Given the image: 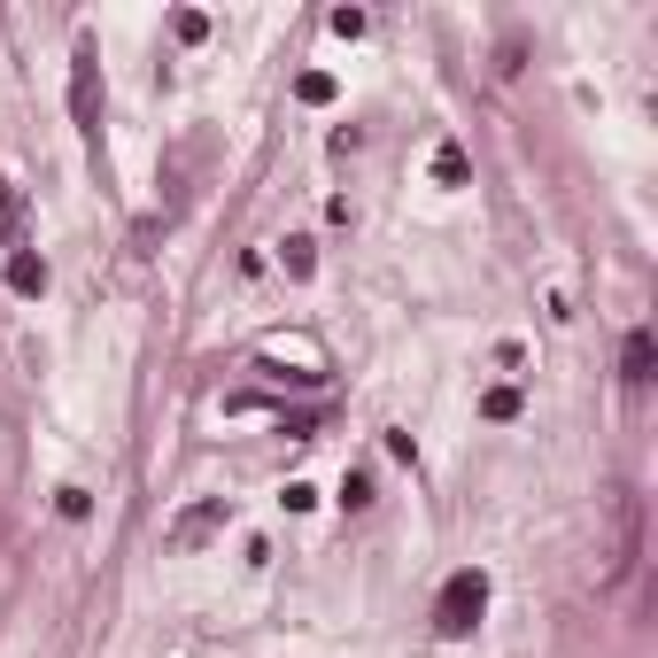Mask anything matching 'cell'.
<instances>
[{"instance_id": "cell-1", "label": "cell", "mask_w": 658, "mask_h": 658, "mask_svg": "<svg viewBox=\"0 0 658 658\" xmlns=\"http://www.w3.org/2000/svg\"><path fill=\"white\" fill-rule=\"evenodd\" d=\"M480 612H488V573L465 565V573H450L442 597H434V635H442V643H465V635L480 627Z\"/></svg>"}, {"instance_id": "cell-7", "label": "cell", "mask_w": 658, "mask_h": 658, "mask_svg": "<svg viewBox=\"0 0 658 658\" xmlns=\"http://www.w3.org/2000/svg\"><path fill=\"white\" fill-rule=\"evenodd\" d=\"M9 287H16V295H47V264H39L32 249H24V256H9Z\"/></svg>"}, {"instance_id": "cell-9", "label": "cell", "mask_w": 658, "mask_h": 658, "mask_svg": "<svg viewBox=\"0 0 658 658\" xmlns=\"http://www.w3.org/2000/svg\"><path fill=\"white\" fill-rule=\"evenodd\" d=\"M334 94H342V86H334V77H325V70H302V77H295V101H310V109H325Z\"/></svg>"}, {"instance_id": "cell-6", "label": "cell", "mask_w": 658, "mask_h": 658, "mask_svg": "<svg viewBox=\"0 0 658 658\" xmlns=\"http://www.w3.org/2000/svg\"><path fill=\"white\" fill-rule=\"evenodd\" d=\"M519 410H527V395H519V387H488V395H480V419H497V427H512Z\"/></svg>"}, {"instance_id": "cell-2", "label": "cell", "mask_w": 658, "mask_h": 658, "mask_svg": "<svg viewBox=\"0 0 658 658\" xmlns=\"http://www.w3.org/2000/svg\"><path fill=\"white\" fill-rule=\"evenodd\" d=\"M605 582H620V573L635 565V542H643V504H635V488H605Z\"/></svg>"}, {"instance_id": "cell-15", "label": "cell", "mask_w": 658, "mask_h": 658, "mask_svg": "<svg viewBox=\"0 0 658 658\" xmlns=\"http://www.w3.org/2000/svg\"><path fill=\"white\" fill-rule=\"evenodd\" d=\"M279 504H287V512H310V504H318V488H310V480H287V497H279Z\"/></svg>"}, {"instance_id": "cell-3", "label": "cell", "mask_w": 658, "mask_h": 658, "mask_svg": "<svg viewBox=\"0 0 658 658\" xmlns=\"http://www.w3.org/2000/svg\"><path fill=\"white\" fill-rule=\"evenodd\" d=\"M70 117H77L86 140H101V62H94L86 39H77V55H70Z\"/></svg>"}, {"instance_id": "cell-12", "label": "cell", "mask_w": 658, "mask_h": 658, "mask_svg": "<svg viewBox=\"0 0 658 658\" xmlns=\"http://www.w3.org/2000/svg\"><path fill=\"white\" fill-rule=\"evenodd\" d=\"M55 512H62V519H86V512H94V497H86V488H62Z\"/></svg>"}, {"instance_id": "cell-11", "label": "cell", "mask_w": 658, "mask_h": 658, "mask_svg": "<svg viewBox=\"0 0 658 658\" xmlns=\"http://www.w3.org/2000/svg\"><path fill=\"white\" fill-rule=\"evenodd\" d=\"M171 32H179L187 47H202V39H210V16H202V9H179V16H171Z\"/></svg>"}, {"instance_id": "cell-5", "label": "cell", "mask_w": 658, "mask_h": 658, "mask_svg": "<svg viewBox=\"0 0 658 658\" xmlns=\"http://www.w3.org/2000/svg\"><path fill=\"white\" fill-rule=\"evenodd\" d=\"M650 364H658V342H650V325H635V334L620 342V380L627 387H650Z\"/></svg>"}, {"instance_id": "cell-13", "label": "cell", "mask_w": 658, "mask_h": 658, "mask_svg": "<svg viewBox=\"0 0 658 658\" xmlns=\"http://www.w3.org/2000/svg\"><path fill=\"white\" fill-rule=\"evenodd\" d=\"M342 504H349V512H364V504H372V480H364V472H349V480H342Z\"/></svg>"}, {"instance_id": "cell-14", "label": "cell", "mask_w": 658, "mask_h": 658, "mask_svg": "<svg viewBox=\"0 0 658 658\" xmlns=\"http://www.w3.org/2000/svg\"><path fill=\"white\" fill-rule=\"evenodd\" d=\"M364 24H372L364 9H334V32H342V39H364Z\"/></svg>"}, {"instance_id": "cell-10", "label": "cell", "mask_w": 658, "mask_h": 658, "mask_svg": "<svg viewBox=\"0 0 658 658\" xmlns=\"http://www.w3.org/2000/svg\"><path fill=\"white\" fill-rule=\"evenodd\" d=\"M279 264H287V279H310L318 272V249H310V240H279Z\"/></svg>"}, {"instance_id": "cell-4", "label": "cell", "mask_w": 658, "mask_h": 658, "mask_svg": "<svg viewBox=\"0 0 658 658\" xmlns=\"http://www.w3.org/2000/svg\"><path fill=\"white\" fill-rule=\"evenodd\" d=\"M232 527V504L225 497H202V504H187L179 519H171V535H163V542H171V550H202V542H217Z\"/></svg>"}, {"instance_id": "cell-8", "label": "cell", "mask_w": 658, "mask_h": 658, "mask_svg": "<svg viewBox=\"0 0 658 658\" xmlns=\"http://www.w3.org/2000/svg\"><path fill=\"white\" fill-rule=\"evenodd\" d=\"M465 179H472V171H465V147L442 140V147H434V187H465Z\"/></svg>"}]
</instances>
